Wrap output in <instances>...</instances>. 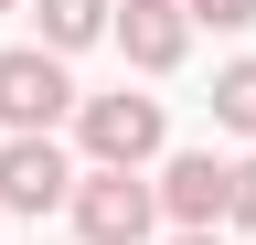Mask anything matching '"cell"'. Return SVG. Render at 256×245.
<instances>
[{"mask_svg":"<svg viewBox=\"0 0 256 245\" xmlns=\"http://www.w3.org/2000/svg\"><path fill=\"white\" fill-rule=\"evenodd\" d=\"M75 149H86V171H150L160 149H171V117H160V96H86L75 107Z\"/></svg>","mask_w":256,"mask_h":245,"instance_id":"cell-1","label":"cell"},{"mask_svg":"<svg viewBox=\"0 0 256 245\" xmlns=\"http://www.w3.org/2000/svg\"><path fill=\"white\" fill-rule=\"evenodd\" d=\"M75 107L86 96H75V75H64V53H43V43H11V53H0V128H11V139H54Z\"/></svg>","mask_w":256,"mask_h":245,"instance_id":"cell-2","label":"cell"},{"mask_svg":"<svg viewBox=\"0 0 256 245\" xmlns=\"http://www.w3.org/2000/svg\"><path fill=\"white\" fill-rule=\"evenodd\" d=\"M64 213H75L86 245H150L160 235V192L139 171H75V203H64Z\"/></svg>","mask_w":256,"mask_h":245,"instance_id":"cell-3","label":"cell"},{"mask_svg":"<svg viewBox=\"0 0 256 245\" xmlns=\"http://www.w3.org/2000/svg\"><path fill=\"white\" fill-rule=\"evenodd\" d=\"M150 192H160V224H171V235H224V203H235V160H214V149H171Z\"/></svg>","mask_w":256,"mask_h":245,"instance_id":"cell-4","label":"cell"},{"mask_svg":"<svg viewBox=\"0 0 256 245\" xmlns=\"http://www.w3.org/2000/svg\"><path fill=\"white\" fill-rule=\"evenodd\" d=\"M75 203V149L64 139H0V213H64Z\"/></svg>","mask_w":256,"mask_h":245,"instance_id":"cell-5","label":"cell"},{"mask_svg":"<svg viewBox=\"0 0 256 245\" xmlns=\"http://www.w3.org/2000/svg\"><path fill=\"white\" fill-rule=\"evenodd\" d=\"M139 75H171L182 53H192V11L182 0H118V32H107Z\"/></svg>","mask_w":256,"mask_h":245,"instance_id":"cell-6","label":"cell"},{"mask_svg":"<svg viewBox=\"0 0 256 245\" xmlns=\"http://www.w3.org/2000/svg\"><path fill=\"white\" fill-rule=\"evenodd\" d=\"M118 32V0H43V53H86Z\"/></svg>","mask_w":256,"mask_h":245,"instance_id":"cell-7","label":"cell"},{"mask_svg":"<svg viewBox=\"0 0 256 245\" xmlns=\"http://www.w3.org/2000/svg\"><path fill=\"white\" fill-rule=\"evenodd\" d=\"M214 117H224L235 139H256V53H235V64L214 75Z\"/></svg>","mask_w":256,"mask_h":245,"instance_id":"cell-8","label":"cell"},{"mask_svg":"<svg viewBox=\"0 0 256 245\" xmlns=\"http://www.w3.org/2000/svg\"><path fill=\"white\" fill-rule=\"evenodd\" d=\"M182 11H192V32H246L256 0H182Z\"/></svg>","mask_w":256,"mask_h":245,"instance_id":"cell-9","label":"cell"},{"mask_svg":"<svg viewBox=\"0 0 256 245\" xmlns=\"http://www.w3.org/2000/svg\"><path fill=\"white\" fill-rule=\"evenodd\" d=\"M224 224H246V235H256V149L235 160V203H224Z\"/></svg>","mask_w":256,"mask_h":245,"instance_id":"cell-10","label":"cell"},{"mask_svg":"<svg viewBox=\"0 0 256 245\" xmlns=\"http://www.w3.org/2000/svg\"><path fill=\"white\" fill-rule=\"evenodd\" d=\"M171 245H224V235H171Z\"/></svg>","mask_w":256,"mask_h":245,"instance_id":"cell-11","label":"cell"},{"mask_svg":"<svg viewBox=\"0 0 256 245\" xmlns=\"http://www.w3.org/2000/svg\"><path fill=\"white\" fill-rule=\"evenodd\" d=\"M0 11H22V0H0Z\"/></svg>","mask_w":256,"mask_h":245,"instance_id":"cell-12","label":"cell"},{"mask_svg":"<svg viewBox=\"0 0 256 245\" xmlns=\"http://www.w3.org/2000/svg\"><path fill=\"white\" fill-rule=\"evenodd\" d=\"M0 224H11V213H0Z\"/></svg>","mask_w":256,"mask_h":245,"instance_id":"cell-13","label":"cell"}]
</instances>
